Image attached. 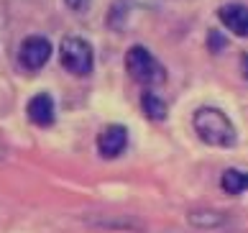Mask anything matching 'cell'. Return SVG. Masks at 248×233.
I'll return each mask as SVG.
<instances>
[{"label":"cell","mask_w":248,"mask_h":233,"mask_svg":"<svg viewBox=\"0 0 248 233\" xmlns=\"http://www.w3.org/2000/svg\"><path fill=\"white\" fill-rule=\"evenodd\" d=\"M241 74H243V80L248 82V54L241 57Z\"/></svg>","instance_id":"11"},{"label":"cell","mask_w":248,"mask_h":233,"mask_svg":"<svg viewBox=\"0 0 248 233\" xmlns=\"http://www.w3.org/2000/svg\"><path fill=\"white\" fill-rule=\"evenodd\" d=\"M125 69L136 82H141V85H161V82L167 80L164 67L151 57V51L143 49V46H131V49H128Z\"/></svg>","instance_id":"2"},{"label":"cell","mask_w":248,"mask_h":233,"mask_svg":"<svg viewBox=\"0 0 248 233\" xmlns=\"http://www.w3.org/2000/svg\"><path fill=\"white\" fill-rule=\"evenodd\" d=\"M207 41H210V49H213V51H220V49L225 46V39H223L220 33H215V31L207 36Z\"/></svg>","instance_id":"10"},{"label":"cell","mask_w":248,"mask_h":233,"mask_svg":"<svg viewBox=\"0 0 248 233\" xmlns=\"http://www.w3.org/2000/svg\"><path fill=\"white\" fill-rule=\"evenodd\" d=\"M141 108H143V113L149 116L151 120H164L167 118V102H164L159 95L149 92V90L141 95Z\"/></svg>","instance_id":"9"},{"label":"cell","mask_w":248,"mask_h":233,"mask_svg":"<svg viewBox=\"0 0 248 233\" xmlns=\"http://www.w3.org/2000/svg\"><path fill=\"white\" fill-rule=\"evenodd\" d=\"M67 5H69V8H75V11H79V8L85 5V0H67Z\"/></svg>","instance_id":"12"},{"label":"cell","mask_w":248,"mask_h":233,"mask_svg":"<svg viewBox=\"0 0 248 233\" xmlns=\"http://www.w3.org/2000/svg\"><path fill=\"white\" fill-rule=\"evenodd\" d=\"M125 146H128V131L118 123L103 128L97 136V151L103 159H115V156H121L125 151Z\"/></svg>","instance_id":"5"},{"label":"cell","mask_w":248,"mask_h":233,"mask_svg":"<svg viewBox=\"0 0 248 233\" xmlns=\"http://www.w3.org/2000/svg\"><path fill=\"white\" fill-rule=\"evenodd\" d=\"M59 57H62V67L72 74H77V77H85V74L93 72L95 51L90 46V41L82 39V36H67L62 41Z\"/></svg>","instance_id":"3"},{"label":"cell","mask_w":248,"mask_h":233,"mask_svg":"<svg viewBox=\"0 0 248 233\" xmlns=\"http://www.w3.org/2000/svg\"><path fill=\"white\" fill-rule=\"evenodd\" d=\"M26 113H29L31 123H36L39 128H49L54 123V100L51 95H46V92H39V95H33L29 100V108H26Z\"/></svg>","instance_id":"7"},{"label":"cell","mask_w":248,"mask_h":233,"mask_svg":"<svg viewBox=\"0 0 248 233\" xmlns=\"http://www.w3.org/2000/svg\"><path fill=\"white\" fill-rule=\"evenodd\" d=\"M192 126H195L197 136L205 141L207 146H217V149H231L235 146V128L231 123V118H228L223 110L217 108H200L195 118H192Z\"/></svg>","instance_id":"1"},{"label":"cell","mask_w":248,"mask_h":233,"mask_svg":"<svg viewBox=\"0 0 248 233\" xmlns=\"http://www.w3.org/2000/svg\"><path fill=\"white\" fill-rule=\"evenodd\" d=\"M217 18H220V23H223L231 33L248 39V8L246 5L228 3V5H223L217 11Z\"/></svg>","instance_id":"6"},{"label":"cell","mask_w":248,"mask_h":233,"mask_svg":"<svg viewBox=\"0 0 248 233\" xmlns=\"http://www.w3.org/2000/svg\"><path fill=\"white\" fill-rule=\"evenodd\" d=\"M220 184L228 195H243L248 192V172L241 169H225L223 177H220Z\"/></svg>","instance_id":"8"},{"label":"cell","mask_w":248,"mask_h":233,"mask_svg":"<svg viewBox=\"0 0 248 233\" xmlns=\"http://www.w3.org/2000/svg\"><path fill=\"white\" fill-rule=\"evenodd\" d=\"M49 57H51V41L46 36H29L18 49V62L29 72H39L49 62Z\"/></svg>","instance_id":"4"}]
</instances>
